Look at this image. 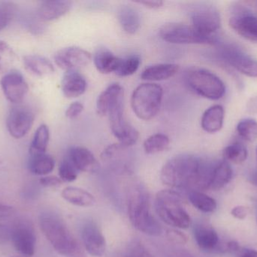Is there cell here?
<instances>
[{"label":"cell","mask_w":257,"mask_h":257,"mask_svg":"<svg viewBox=\"0 0 257 257\" xmlns=\"http://www.w3.org/2000/svg\"><path fill=\"white\" fill-rule=\"evenodd\" d=\"M214 165L195 155L181 154L163 165L160 179L163 184L172 188L208 190Z\"/></svg>","instance_id":"obj_1"},{"label":"cell","mask_w":257,"mask_h":257,"mask_svg":"<svg viewBox=\"0 0 257 257\" xmlns=\"http://www.w3.org/2000/svg\"><path fill=\"white\" fill-rule=\"evenodd\" d=\"M39 226L59 254L64 257H87L81 243L58 216L50 213L41 214Z\"/></svg>","instance_id":"obj_2"},{"label":"cell","mask_w":257,"mask_h":257,"mask_svg":"<svg viewBox=\"0 0 257 257\" xmlns=\"http://www.w3.org/2000/svg\"><path fill=\"white\" fill-rule=\"evenodd\" d=\"M128 218L139 232L150 236H160L163 228L151 212L150 196L142 186H136L128 196Z\"/></svg>","instance_id":"obj_3"},{"label":"cell","mask_w":257,"mask_h":257,"mask_svg":"<svg viewBox=\"0 0 257 257\" xmlns=\"http://www.w3.org/2000/svg\"><path fill=\"white\" fill-rule=\"evenodd\" d=\"M156 211L164 223L177 229H187L191 219L183 206L181 196L174 190H162L155 199Z\"/></svg>","instance_id":"obj_4"},{"label":"cell","mask_w":257,"mask_h":257,"mask_svg":"<svg viewBox=\"0 0 257 257\" xmlns=\"http://www.w3.org/2000/svg\"><path fill=\"white\" fill-rule=\"evenodd\" d=\"M161 86L154 83H145L138 86L131 98V107L138 118L148 121L157 116L163 99Z\"/></svg>","instance_id":"obj_5"},{"label":"cell","mask_w":257,"mask_h":257,"mask_svg":"<svg viewBox=\"0 0 257 257\" xmlns=\"http://www.w3.org/2000/svg\"><path fill=\"white\" fill-rule=\"evenodd\" d=\"M189 87L198 95L207 99L217 101L224 96L226 86L217 75L201 68H193L186 73Z\"/></svg>","instance_id":"obj_6"},{"label":"cell","mask_w":257,"mask_h":257,"mask_svg":"<svg viewBox=\"0 0 257 257\" xmlns=\"http://www.w3.org/2000/svg\"><path fill=\"white\" fill-rule=\"evenodd\" d=\"M160 36L163 40L172 44H210L217 42L216 36H208L198 31L193 26L171 23L160 29Z\"/></svg>","instance_id":"obj_7"},{"label":"cell","mask_w":257,"mask_h":257,"mask_svg":"<svg viewBox=\"0 0 257 257\" xmlns=\"http://www.w3.org/2000/svg\"><path fill=\"white\" fill-rule=\"evenodd\" d=\"M123 100H120L111 107L108 116L111 132L118 140L119 143L128 148L138 141L139 134L125 118Z\"/></svg>","instance_id":"obj_8"},{"label":"cell","mask_w":257,"mask_h":257,"mask_svg":"<svg viewBox=\"0 0 257 257\" xmlns=\"http://www.w3.org/2000/svg\"><path fill=\"white\" fill-rule=\"evenodd\" d=\"M192 26L202 34L208 36H216L220 28L221 18L217 8L205 3L192 7L190 12Z\"/></svg>","instance_id":"obj_9"},{"label":"cell","mask_w":257,"mask_h":257,"mask_svg":"<svg viewBox=\"0 0 257 257\" xmlns=\"http://www.w3.org/2000/svg\"><path fill=\"white\" fill-rule=\"evenodd\" d=\"M219 55L238 72L257 78V60L238 46L223 45L219 48Z\"/></svg>","instance_id":"obj_10"},{"label":"cell","mask_w":257,"mask_h":257,"mask_svg":"<svg viewBox=\"0 0 257 257\" xmlns=\"http://www.w3.org/2000/svg\"><path fill=\"white\" fill-rule=\"evenodd\" d=\"M36 235L33 226L27 221L17 222L12 226V241L17 251L27 256H33Z\"/></svg>","instance_id":"obj_11"},{"label":"cell","mask_w":257,"mask_h":257,"mask_svg":"<svg viewBox=\"0 0 257 257\" xmlns=\"http://www.w3.org/2000/svg\"><path fill=\"white\" fill-rule=\"evenodd\" d=\"M34 113L27 107H13L7 118V128L14 138L24 137L31 129L34 122Z\"/></svg>","instance_id":"obj_12"},{"label":"cell","mask_w":257,"mask_h":257,"mask_svg":"<svg viewBox=\"0 0 257 257\" xmlns=\"http://www.w3.org/2000/svg\"><path fill=\"white\" fill-rule=\"evenodd\" d=\"M229 24L244 39L257 42V17L247 13L238 3L233 7Z\"/></svg>","instance_id":"obj_13"},{"label":"cell","mask_w":257,"mask_h":257,"mask_svg":"<svg viewBox=\"0 0 257 257\" xmlns=\"http://www.w3.org/2000/svg\"><path fill=\"white\" fill-rule=\"evenodd\" d=\"M90 53L78 47L71 46L59 50L54 55L56 64L66 71L76 70L91 61Z\"/></svg>","instance_id":"obj_14"},{"label":"cell","mask_w":257,"mask_h":257,"mask_svg":"<svg viewBox=\"0 0 257 257\" xmlns=\"http://www.w3.org/2000/svg\"><path fill=\"white\" fill-rule=\"evenodd\" d=\"M5 97L9 102L20 104L27 95L29 86L21 72L12 70L3 75L0 81Z\"/></svg>","instance_id":"obj_15"},{"label":"cell","mask_w":257,"mask_h":257,"mask_svg":"<svg viewBox=\"0 0 257 257\" xmlns=\"http://www.w3.org/2000/svg\"><path fill=\"white\" fill-rule=\"evenodd\" d=\"M81 239L84 250L93 256H102L106 249L105 238L100 228L94 222H88L83 226Z\"/></svg>","instance_id":"obj_16"},{"label":"cell","mask_w":257,"mask_h":257,"mask_svg":"<svg viewBox=\"0 0 257 257\" xmlns=\"http://www.w3.org/2000/svg\"><path fill=\"white\" fill-rule=\"evenodd\" d=\"M68 158L78 172L96 173L99 164L94 155L88 149L82 146H73L68 152Z\"/></svg>","instance_id":"obj_17"},{"label":"cell","mask_w":257,"mask_h":257,"mask_svg":"<svg viewBox=\"0 0 257 257\" xmlns=\"http://www.w3.org/2000/svg\"><path fill=\"white\" fill-rule=\"evenodd\" d=\"M72 3L66 0L42 2L37 10V16L42 21H52L61 18L70 11Z\"/></svg>","instance_id":"obj_18"},{"label":"cell","mask_w":257,"mask_h":257,"mask_svg":"<svg viewBox=\"0 0 257 257\" xmlns=\"http://www.w3.org/2000/svg\"><path fill=\"white\" fill-rule=\"evenodd\" d=\"M87 86L85 78L77 70L66 71L62 79V91L68 98L81 96L86 92Z\"/></svg>","instance_id":"obj_19"},{"label":"cell","mask_w":257,"mask_h":257,"mask_svg":"<svg viewBox=\"0 0 257 257\" xmlns=\"http://www.w3.org/2000/svg\"><path fill=\"white\" fill-rule=\"evenodd\" d=\"M122 99H123V88L117 83L110 84L98 97L96 101L98 114L101 116H106L111 107Z\"/></svg>","instance_id":"obj_20"},{"label":"cell","mask_w":257,"mask_h":257,"mask_svg":"<svg viewBox=\"0 0 257 257\" xmlns=\"http://www.w3.org/2000/svg\"><path fill=\"white\" fill-rule=\"evenodd\" d=\"M122 58L117 57L108 48H99L93 55V62L96 69L101 73L108 74L116 72Z\"/></svg>","instance_id":"obj_21"},{"label":"cell","mask_w":257,"mask_h":257,"mask_svg":"<svg viewBox=\"0 0 257 257\" xmlns=\"http://www.w3.org/2000/svg\"><path fill=\"white\" fill-rule=\"evenodd\" d=\"M193 233L198 246L202 250L212 251L217 249L219 244L218 235L211 226L204 224L196 225Z\"/></svg>","instance_id":"obj_22"},{"label":"cell","mask_w":257,"mask_h":257,"mask_svg":"<svg viewBox=\"0 0 257 257\" xmlns=\"http://www.w3.org/2000/svg\"><path fill=\"white\" fill-rule=\"evenodd\" d=\"M178 69L179 66L175 63H158L147 67L141 78L145 81H163L174 76Z\"/></svg>","instance_id":"obj_23"},{"label":"cell","mask_w":257,"mask_h":257,"mask_svg":"<svg viewBox=\"0 0 257 257\" xmlns=\"http://www.w3.org/2000/svg\"><path fill=\"white\" fill-rule=\"evenodd\" d=\"M117 19L122 28L128 34H134L140 27V15L133 6L127 5L120 6L117 10Z\"/></svg>","instance_id":"obj_24"},{"label":"cell","mask_w":257,"mask_h":257,"mask_svg":"<svg viewBox=\"0 0 257 257\" xmlns=\"http://www.w3.org/2000/svg\"><path fill=\"white\" fill-rule=\"evenodd\" d=\"M232 167L226 161H220L214 165L208 183V190H219L227 185L232 180Z\"/></svg>","instance_id":"obj_25"},{"label":"cell","mask_w":257,"mask_h":257,"mask_svg":"<svg viewBox=\"0 0 257 257\" xmlns=\"http://www.w3.org/2000/svg\"><path fill=\"white\" fill-rule=\"evenodd\" d=\"M224 120V110L220 105H214L204 113L201 125L204 131L216 133L221 129Z\"/></svg>","instance_id":"obj_26"},{"label":"cell","mask_w":257,"mask_h":257,"mask_svg":"<svg viewBox=\"0 0 257 257\" xmlns=\"http://www.w3.org/2000/svg\"><path fill=\"white\" fill-rule=\"evenodd\" d=\"M26 69L38 76H45L54 72V65L51 61L39 54H31L24 57Z\"/></svg>","instance_id":"obj_27"},{"label":"cell","mask_w":257,"mask_h":257,"mask_svg":"<svg viewBox=\"0 0 257 257\" xmlns=\"http://www.w3.org/2000/svg\"><path fill=\"white\" fill-rule=\"evenodd\" d=\"M62 197L75 206L87 208L96 203V199L91 193L78 187H66L62 192Z\"/></svg>","instance_id":"obj_28"},{"label":"cell","mask_w":257,"mask_h":257,"mask_svg":"<svg viewBox=\"0 0 257 257\" xmlns=\"http://www.w3.org/2000/svg\"><path fill=\"white\" fill-rule=\"evenodd\" d=\"M29 161V170L36 175H47L54 170L55 161L46 153L32 154Z\"/></svg>","instance_id":"obj_29"},{"label":"cell","mask_w":257,"mask_h":257,"mask_svg":"<svg viewBox=\"0 0 257 257\" xmlns=\"http://www.w3.org/2000/svg\"><path fill=\"white\" fill-rule=\"evenodd\" d=\"M190 203L199 211L205 213H212L217 208V202L212 198L201 192L192 190L189 193Z\"/></svg>","instance_id":"obj_30"},{"label":"cell","mask_w":257,"mask_h":257,"mask_svg":"<svg viewBox=\"0 0 257 257\" xmlns=\"http://www.w3.org/2000/svg\"><path fill=\"white\" fill-rule=\"evenodd\" d=\"M50 140L49 128L46 125H42L37 128L31 146L30 148V155L32 154L45 153Z\"/></svg>","instance_id":"obj_31"},{"label":"cell","mask_w":257,"mask_h":257,"mask_svg":"<svg viewBox=\"0 0 257 257\" xmlns=\"http://www.w3.org/2000/svg\"><path fill=\"white\" fill-rule=\"evenodd\" d=\"M169 138L163 134H156L148 137L144 143V149L147 154L163 152L169 146Z\"/></svg>","instance_id":"obj_32"},{"label":"cell","mask_w":257,"mask_h":257,"mask_svg":"<svg viewBox=\"0 0 257 257\" xmlns=\"http://www.w3.org/2000/svg\"><path fill=\"white\" fill-rule=\"evenodd\" d=\"M223 156L228 161L234 164H241L247 159V148L242 143L236 142L225 148Z\"/></svg>","instance_id":"obj_33"},{"label":"cell","mask_w":257,"mask_h":257,"mask_svg":"<svg viewBox=\"0 0 257 257\" xmlns=\"http://www.w3.org/2000/svg\"><path fill=\"white\" fill-rule=\"evenodd\" d=\"M141 58L139 55H131L122 59L115 73L119 76L125 77L134 74L139 68Z\"/></svg>","instance_id":"obj_34"},{"label":"cell","mask_w":257,"mask_h":257,"mask_svg":"<svg viewBox=\"0 0 257 257\" xmlns=\"http://www.w3.org/2000/svg\"><path fill=\"white\" fill-rule=\"evenodd\" d=\"M237 131L240 137L249 142L257 140V122L251 119H244L238 123Z\"/></svg>","instance_id":"obj_35"},{"label":"cell","mask_w":257,"mask_h":257,"mask_svg":"<svg viewBox=\"0 0 257 257\" xmlns=\"http://www.w3.org/2000/svg\"><path fill=\"white\" fill-rule=\"evenodd\" d=\"M78 170L68 157L60 162L59 166V175L62 181L72 182L78 178Z\"/></svg>","instance_id":"obj_36"},{"label":"cell","mask_w":257,"mask_h":257,"mask_svg":"<svg viewBox=\"0 0 257 257\" xmlns=\"http://www.w3.org/2000/svg\"><path fill=\"white\" fill-rule=\"evenodd\" d=\"M15 8L12 3L0 2V30L6 28L15 15Z\"/></svg>","instance_id":"obj_37"},{"label":"cell","mask_w":257,"mask_h":257,"mask_svg":"<svg viewBox=\"0 0 257 257\" xmlns=\"http://www.w3.org/2000/svg\"><path fill=\"white\" fill-rule=\"evenodd\" d=\"M127 257H154L145 246L137 240L128 246Z\"/></svg>","instance_id":"obj_38"},{"label":"cell","mask_w":257,"mask_h":257,"mask_svg":"<svg viewBox=\"0 0 257 257\" xmlns=\"http://www.w3.org/2000/svg\"><path fill=\"white\" fill-rule=\"evenodd\" d=\"M13 56V51L10 47L6 42L0 41V72L4 70L7 66L8 62H10Z\"/></svg>","instance_id":"obj_39"},{"label":"cell","mask_w":257,"mask_h":257,"mask_svg":"<svg viewBox=\"0 0 257 257\" xmlns=\"http://www.w3.org/2000/svg\"><path fill=\"white\" fill-rule=\"evenodd\" d=\"M166 236L171 242L175 244H184L188 241L187 235L176 229H169Z\"/></svg>","instance_id":"obj_40"},{"label":"cell","mask_w":257,"mask_h":257,"mask_svg":"<svg viewBox=\"0 0 257 257\" xmlns=\"http://www.w3.org/2000/svg\"><path fill=\"white\" fill-rule=\"evenodd\" d=\"M84 110V105L80 102H74L70 104L66 111V116L69 119H74L78 117Z\"/></svg>","instance_id":"obj_41"},{"label":"cell","mask_w":257,"mask_h":257,"mask_svg":"<svg viewBox=\"0 0 257 257\" xmlns=\"http://www.w3.org/2000/svg\"><path fill=\"white\" fill-rule=\"evenodd\" d=\"M12 241V226L0 222V245Z\"/></svg>","instance_id":"obj_42"},{"label":"cell","mask_w":257,"mask_h":257,"mask_svg":"<svg viewBox=\"0 0 257 257\" xmlns=\"http://www.w3.org/2000/svg\"><path fill=\"white\" fill-rule=\"evenodd\" d=\"M39 182L43 187L54 188V187H60L63 181L60 178H57V177L48 176L41 178Z\"/></svg>","instance_id":"obj_43"},{"label":"cell","mask_w":257,"mask_h":257,"mask_svg":"<svg viewBox=\"0 0 257 257\" xmlns=\"http://www.w3.org/2000/svg\"><path fill=\"white\" fill-rule=\"evenodd\" d=\"M250 214V209L245 206H237L232 208L231 214L238 220H244Z\"/></svg>","instance_id":"obj_44"},{"label":"cell","mask_w":257,"mask_h":257,"mask_svg":"<svg viewBox=\"0 0 257 257\" xmlns=\"http://www.w3.org/2000/svg\"><path fill=\"white\" fill-rule=\"evenodd\" d=\"M164 257H194L190 252L183 249L169 248L165 252Z\"/></svg>","instance_id":"obj_45"},{"label":"cell","mask_w":257,"mask_h":257,"mask_svg":"<svg viewBox=\"0 0 257 257\" xmlns=\"http://www.w3.org/2000/svg\"><path fill=\"white\" fill-rule=\"evenodd\" d=\"M241 7L247 12L257 17V0H250V1L238 2Z\"/></svg>","instance_id":"obj_46"},{"label":"cell","mask_w":257,"mask_h":257,"mask_svg":"<svg viewBox=\"0 0 257 257\" xmlns=\"http://www.w3.org/2000/svg\"><path fill=\"white\" fill-rule=\"evenodd\" d=\"M15 210L12 207L0 204V219H6L13 215Z\"/></svg>","instance_id":"obj_47"},{"label":"cell","mask_w":257,"mask_h":257,"mask_svg":"<svg viewBox=\"0 0 257 257\" xmlns=\"http://www.w3.org/2000/svg\"><path fill=\"white\" fill-rule=\"evenodd\" d=\"M235 254H236L237 257H257V250L240 247Z\"/></svg>","instance_id":"obj_48"},{"label":"cell","mask_w":257,"mask_h":257,"mask_svg":"<svg viewBox=\"0 0 257 257\" xmlns=\"http://www.w3.org/2000/svg\"><path fill=\"white\" fill-rule=\"evenodd\" d=\"M139 4L143 5L145 7L151 9H157L161 7L163 5V2L162 1H139L137 2Z\"/></svg>","instance_id":"obj_49"},{"label":"cell","mask_w":257,"mask_h":257,"mask_svg":"<svg viewBox=\"0 0 257 257\" xmlns=\"http://www.w3.org/2000/svg\"><path fill=\"white\" fill-rule=\"evenodd\" d=\"M250 181L253 185L257 187V172L252 174L251 176H250Z\"/></svg>","instance_id":"obj_50"},{"label":"cell","mask_w":257,"mask_h":257,"mask_svg":"<svg viewBox=\"0 0 257 257\" xmlns=\"http://www.w3.org/2000/svg\"><path fill=\"white\" fill-rule=\"evenodd\" d=\"M256 157H257V148H256Z\"/></svg>","instance_id":"obj_51"},{"label":"cell","mask_w":257,"mask_h":257,"mask_svg":"<svg viewBox=\"0 0 257 257\" xmlns=\"http://www.w3.org/2000/svg\"><path fill=\"white\" fill-rule=\"evenodd\" d=\"M12 257H20V256H12Z\"/></svg>","instance_id":"obj_52"},{"label":"cell","mask_w":257,"mask_h":257,"mask_svg":"<svg viewBox=\"0 0 257 257\" xmlns=\"http://www.w3.org/2000/svg\"><path fill=\"white\" fill-rule=\"evenodd\" d=\"M256 220H257V218H256Z\"/></svg>","instance_id":"obj_53"}]
</instances>
